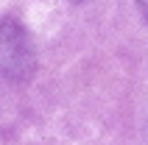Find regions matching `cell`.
<instances>
[{
  "label": "cell",
  "instance_id": "cell-1",
  "mask_svg": "<svg viewBox=\"0 0 148 145\" xmlns=\"http://www.w3.org/2000/svg\"><path fill=\"white\" fill-rule=\"evenodd\" d=\"M36 56H34L31 36L14 17H0V81L20 84L34 75Z\"/></svg>",
  "mask_w": 148,
  "mask_h": 145
},
{
  "label": "cell",
  "instance_id": "cell-2",
  "mask_svg": "<svg viewBox=\"0 0 148 145\" xmlns=\"http://www.w3.org/2000/svg\"><path fill=\"white\" fill-rule=\"evenodd\" d=\"M137 6H140L143 17H145V20H148V0H137Z\"/></svg>",
  "mask_w": 148,
  "mask_h": 145
}]
</instances>
